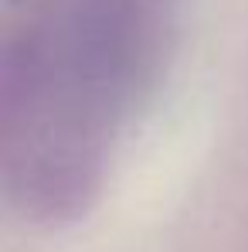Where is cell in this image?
Instances as JSON below:
<instances>
[{
	"label": "cell",
	"instance_id": "6da1fadb",
	"mask_svg": "<svg viewBox=\"0 0 248 252\" xmlns=\"http://www.w3.org/2000/svg\"><path fill=\"white\" fill-rule=\"evenodd\" d=\"M177 0H7L0 24V188L34 228L99 201L160 79Z\"/></svg>",
	"mask_w": 248,
	"mask_h": 252
}]
</instances>
